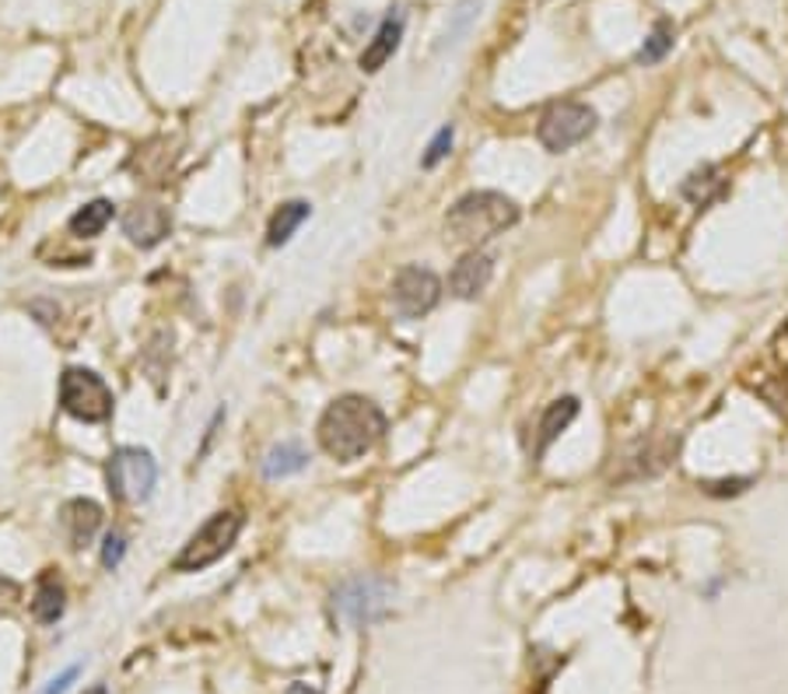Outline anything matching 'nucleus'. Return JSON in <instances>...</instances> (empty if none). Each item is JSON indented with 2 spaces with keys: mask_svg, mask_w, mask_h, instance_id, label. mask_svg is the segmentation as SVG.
Wrapping results in <instances>:
<instances>
[{
  "mask_svg": "<svg viewBox=\"0 0 788 694\" xmlns=\"http://www.w3.org/2000/svg\"><path fill=\"white\" fill-rule=\"evenodd\" d=\"M319 446L336 463H354L365 453L375 449V442L386 435V414L369 396H336L333 404L323 411L315 425Z\"/></svg>",
  "mask_w": 788,
  "mask_h": 694,
  "instance_id": "f257e3e1",
  "label": "nucleus"
},
{
  "mask_svg": "<svg viewBox=\"0 0 788 694\" xmlns=\"http://www.w3.org/2000/svg\"><path fill=\"white\" fill-rule=\"evenodd\" d=\"M519 221V204L512 197L498 194V189H474V194L459 197L449 215H445V236L459 246H480L487 239L501 236L505 228Z\"/></svg>",
  "mask_w": 788,
  "mask_h": 694,
  "instance_id": "f03ea898",
  "label": "nucleus"
},
{
  "mask_svg": "<svg viewBox=\"0 0 788 694\" xmlns=\"http://www.w3.org/2000/svg\"><path fill=\"white\" fill-rule=\"evenodd\" d=\"M242 526H246V519L236 509L215 512L194 537L183 543V551L173 558V572H204V568L218 564L231 547H236Z\"/></svg>",
  "mask_w": 788,
  "mask_h": 694,
  "instance_id": "7ed1b4c3",
  "label": "nucleus"
},
{
  "mask_svg": "<svg viewBox=\"0 0 788 694\" xmlns=\"http://www.w3.org/2000/svg\"><path fill=\"white\" fill-rule=\"evenodd\" d=\"M393 597H396V589L386 579L357 576V579H348L333 589V614L351 628H361V624L386 618L393 610Z\"/></svg>",
  "mask_w": 788,
  "mask_h": 694,
  "instance_id": "20e7f679",
  "label": "nucleus"
},
{
  "mask_svg": "<svg viewBox=\"0 0 788 694\" xmlns=\"http://www.w3.org/2000/svg\"><path fill=\"white\" fill-rule=\"evenodd\" d=\"M60 407L84 425H102L113 417V390L92 369H68L60 375Z\"/></svg>",
  "mask_w": 788,
  "mask_h": 694,
  "instance_id": "39448f33",
  "label": "nucleus"
},
{
  "mask_svg": "<svg viewBox=\"0 0 788 694\" xmlns=\"http://www.w3.org/2000/svg\"><path fill=\"white\" fill-rule=\"evenodd\" d=\"M105 480H110V491L120 501L141 505L155 495L158 484V463L155 456L141 446H120L110 456V467H105Z\"/></svg>",
  "mask_w": 788,
  "mask_h": 694,
  "instance_id": "423d86ee",
  "label": "nucleus"
},
{
  "mask_svg": "<svg viewBox=\"0 0 788 694\" xmlns=\"http://www.w3.org/2000/svg\"><path fill=\"white\" fill-rule=\"evenodd\" d=\"M595 123H600V116H595L592 105L553 102L547 105L537 123V137L550 155H561V152H571L574 144H582L595 131Z\"/></svg>",
  "mask_w": 788,
  "mask_h": 694,
  "instance_id": "0eeeda50",
  "label": "nucleus"
},
{
  "mask_svg": "<svg viewBox=\"0 0 788 694\" xmlns=\"http://www.w3.org/2000/svg\"><path fill=\"white\" fill-rule=\"evenodd\" d=\"M438 299H442V281L428 267H403L393 278L390 302L403 320H421V315H428L438 305Z\"/></svg>",
  "mask_w": 788,
  "mask_h": 694,
  "instance_id": "6e6552de",
  "label": "nucleus"
},
{
  "mask_svg": "<svg viewBox=\"0 0 788 694\" xmlns=\"http://www.w3.org/2000/svg\"><path fill=\"white\" fill-rule=\"evenodd\" d=\"M676 453H680L676 435H649L642 442H634V446L621 456V463H616V470H613V480L631 484V480H645V477L663 474L676 459Z\"/></svg>",
  "mask_w": 788,
  "mask_h": 694,
  "instance_id": "1a4fd4ad",
  "label": "nucleus"
},
{
  "mask_svg": "<svg viewBox=\"0 0 788 694\" xmlns=\"http://www.w3.org/2000/svg\"><path fill=\"white\" fill-rule=\"evenodd\" d=\"M168 231H173V218H168V210L155 200H141L123 210V236L141 249L158 246Z\"/></svg>",
  "mask_w": 788,
  "mask_h": 694,
  "instance_id": "9d476101",
  "label": "nucleus"
},
{
  "mask_svg": "<svg viewBox=\"0 0 788 694\" xmlns=\"http://www.w3.org/2000/svg\"><path fill=\"white\" fill-rule=\"evenodd\" d=\"M495 278V260L480 249H470L466 257H459V263L449 273V291L456 299H477V294L491 284Z\"/></svg>",
  "mask_w": 788,
  "mask_h": 694,
  "instance_id": "9b49d317",
  "label": "nucleus"
},
{
  "mask_svg": "<svg viewBox=\"0 0 788 694\" xmlns=\"http://www.w3.org/2000/svg\"><path fill=\"white\" fill-rule=\"evenodd\" d=\"M60 526H63V534H68V540L74 547H89L98 534V526H102V509L92 498H74V501L63 505Z\"/></svg>",
  "mask_w": 788,
  "mask_h": 694,
  "instance_id": "f8f14e48",
  "label": "nucleus"
},
{
  "mask_svg": "<svg viewBox=\"0 0 788 694\" xmlns=\"http://www.w3.org/2000/svg\"><path fill=\"white\" fill-rule=\"evenodd\" d=\"M400 39H403V18H400V14H390V18L379 25V32L372 35V42L365 46V53H361V71L375 74V71L386 68V63L393 60V53L400 50Z\"/></svg>",
  "mask_w": 788,
  "mask_h": 694,
  "instance_id": "ddd939ff",
  "label": "nucleus"
},
{
  "mask_svg": "<svg viewBox=\"0 0 788 694\" xmlns=\"http://www.w3.org/2000/svg\"><path fill=\"white\" fill-rule=\"evenodd\" d=\"M726 189H729V179L722 176L715 165H701L684 179V186H680V197L694 207H712L715 200L726 197Z\"/></svg>",
  "mask_w": 788,
  "mask_h": 694,
  "instance_id": "4468645a",
  "label": "nucleus"
},
{
  "mask_svg": "<svg viewBox=\"0 0 788 694\" xmlns=\"http://www.w3.org/2000/svg\"><path fill=\"white\" fill-rule=\"evenodd\" d=\"M68 610V589L56 576H42L35 586V597H32V618L39 624H56Z\"/></svg>",
  "mask_w": 788,
  "mask_h": 694,
  "instance_id": "2eb2a0df",
  "label": "nucleus"
},
{
  "mask_svg": "<svg viewBox=\"0 0 788 694\" xmlns=\"http://www.w3.org/2000/svg\"><path fill=\"white\" fill-rule=\"evenodd\" d=\"M305 467H309V453L298 446V442H277L263 456V477L270 480H284Z\"/></svg>",
  "mask_w": 788,
  "mask_h": 694,
  "instance_id": "dca6fc26",
  "label": "nucleus"
},
{
  "mask_svg": "<svg viewBox=\"0 0 788 694\" xmlns=\"http://www.w3.org/2000/svg\"><path fill=\"white\" fill-rule=\"evenodd\" d=\"M574 417H579V400H574V396L553 400V404L543 411V417H540V438H537V453H540V456L550 449V442L558 438Z\"/></svg>",
  "mask_w": 788,
  "mask_h": 694,
  "instance_id": "f3484780",
  "label": "nucleus"
},
{
  "mask_svg": "<svg viewBox=\"0 0 788 694\" xmlns=\"http://www.w3.org/2000/svg\"><path fill=\"white\" fill-rule=\"evenodd\" d=\"M113 215H116V204L98 197L92 204L77 207L74 215H71V221H68V228L74 231L77 239H95V236H102V231H105V225L113 221Z\"/></svg>",
  "mask_w": 788,
  "mask_h": 694,
  "instance_id": "a211bd4d",
  "label": "nucleus"
},
{
  "mask_svg": "<svg viewBox=\"0 0 788 694\" xmlns=\"http://www.w3.org/2000/svg\"><path fill=\"white\" fill-rule=\"evenodd\" d=\"M312 215V207L305 200H288L273 210V218L267 225V246H284L298 228H302V221Z\"/></svg>",
  "mask_w": 788,
  "mask_h": 694,
  "instance_id": "6ab92c4d",
  "label": "nucleus"
},
{
  "mask_svg": "<svg viewBox=\"0 0 788 694\" xmlns=\"http://www.w3.org/2000/svg\"><path fill=\"white\" fill-rule=\"evenodd\" d=\"M673 39H676V29H673V21H655V29L652 35L645 39V46L642 53H637V63H659L670 50H673Z\"/></svg>",
  "mask_w": 788,
  "mask_h": 694,
  "instance_id": "aec40b11",
  "label": "nucleus"
},
{
  "mask_svg": "<svg viewBox=\"0 0 788 694\" xmlns=\"http://www.w3.org/2000/svg\"><path fill=\"white\" fill-rule=\"evenodd\" d=\"M453 141H456V131H453V126H442V131L432 137V144H428V152H424L421 165H424V168H435L438 162L449 158V152H453Z\"/></svg>",
  "mask_w": 788,
  "mask_h": 694,
  "instance_id": "412c9836",
  "label": "nucleus"
},
{
  "mask_svg": "<svg viewBox=\"0 0 788 694\" xmlns=\"http://www.w3.org/2000/svg\"><path fill=\"white\" fill-rule=\"evenodd\" d=\"M123 555H126V537L123 534H105V540H102V564L113 572V568H120Z\"/></svg>",
  "mask_w": 788,
  "mask_h": 694,
  "instance_id": "4be33fe9",
  "label": "nucleus"
},
{
  "mask_svg": "<svg viewBox=\"0 0 788 694\" xmlns=\"http://www.w3.org/2000/svg\"><path fill=\"white\" fill-rule=\"evenodd\" d=\"M74 681H77V666H68V670L60 673V677L50 681V687L42 691V694H63V691H68V687L74 684Z\"/></svg>",
  "mask_w": 788,
  "mask_h": 694,
  "instance_id": "5701e85b",
  "label": "nucleus"
},
{
  "mask_svg": "<svg viewBox=\"0 0 788 694\" xmlns=\"http://www.w3.org/2000/svg\"><path fill=\"white\" fill-rule=\"evenodd\" d=\"M743 488H747V480H715V484H708L712 495H736Z\"/></svg>",
  "mask_w": 788,
  "mask_h": 694,
  "instance_id": "b1692460",
  "label": "nucleus"
},
{
  "mask_svg": "<svg viewBox=\"0 0 788 694\" xmlns=\"http://www.w3.org/2000/svg\"><path fill=\"white\" fill-rule=\"evenodd\" d=\"M284 694H323L319 691L315 684H305V681H294V684H288V691Z\"/></svg>",
  "mask_w": 788,
  "mask_h": 694,
  "instance_id": "393cba45",
  "label": "nucleus"
},
{
  "mask_svg": "<svg viewBox=\"0 0 788 694\" xmlns=\"http://www.w3.org/2000/svg\"><path fill=\"white\" fill-rule=\"evenodd\" d=\"M92 694H105V691H102V687H95V691H92Z\"/></svg>",
  "mask_w": 788,
  "mask_h": 694,
  "instance_id": "a878e982",
  "label": "nucleus"
}]
</instances>
